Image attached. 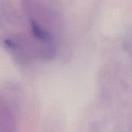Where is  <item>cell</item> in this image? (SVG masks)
<instances>
[{
  "instance_id": "1",
  "label": "cell",
  "mask_w": 132,
  "mask_h": 132,
  "mask_svg": "<svg viewBox=\"0 0 132 132\" xmlns=\"http://www.w3.org/2000/svg\"><path fill=\"white\" fill-rule=\"evenodd\" d=\"M0 132H17L15 103L2 94H0Z\"/></svg>"
}]
</instances>
